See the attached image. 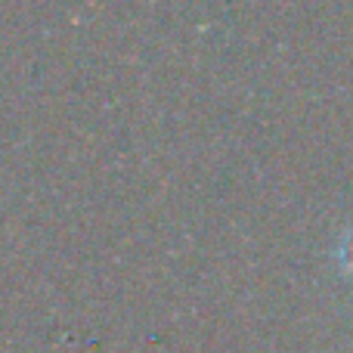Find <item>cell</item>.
Instances as JSON below:
<instances>
[{
    "instance_id": "obj_1",
    "label": "cell",
    "mask_w": 353,
    "mask_h": 353,
    "mask_svg": "<svg viewBox=\"0 0 353 353\" xmlns=\"http://www.w3.org/2000/svg\"><path fill=\"white\" fill-rule=\"evenodd\" d=\"M341 263H344V270L347 273H353V232H350V239L341 245Z\"/></svg>"
}]
</instances>
